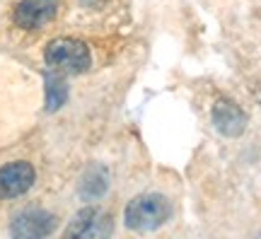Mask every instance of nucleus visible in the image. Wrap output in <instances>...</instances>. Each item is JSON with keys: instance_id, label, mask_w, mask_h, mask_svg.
Here are the masks:
<instances>
[{"instance_id": "39448f33", "label": "nucleus", "mask_w": 261, "mask_h": 239, "mask_svg": "<svg viewBox=\"0 0 261 239\" xmlns=\"http://www.w3.org/2000/svg\"><path fill=\"white\" fill-rule=\"evenodd\" d=\"M58 0H19L15 8V24L22 29H41L56 17Z\"/></svg>"}, {"instance_id": "20e7f679", "label": "nucleus", "mask_w": 261, "mask_h": 239, "mask_svg": "<svg viewBox=\"0 0 261 239\" xmlns=\"http://www.w3.org/2000/svg\"><path fill=\"white\" fill-rule=\"evenodd\" d=\"M56 215L46 210H24L19 213L15 222H12V237L19 239H37V237H48L51 232L56 230Z\"/></svg>"}, {"instance_id": "7ed1b4c3", "label": "nucleus", "mask_w": 261, "mask_h": 239, "mask_svg": "<svg viewBox=\"0 0 261 239\" xmlns=\"http://www.w3.org/2000/svg\"><path fill=\"white\" fill-rule=\"evenodd\" d=\"M37 172L29 162H10L0 167V201L5 198H17L22 193H27L34 186Z\"/></svg>"}, {"instance_id": "0eeeda50", "label": "nucleus", "mask_w": 261, "mask_h": 239, "mask_svg": "<svg viewBox=\"0 0 261 239\" xmlns=\"http://www.w3.org/2000/svg\"><path fill=\"white\" fill-rule=\"evenodd\" d=\"M213 123L223 136L234 138V136L244 133V128H247V114L234 101L220 99V101H215V107H213Z\"/></svg>"}, {"instance_id": "1a4fd4ad", "label": "nucleus", "mask_w": 261, "mask_h": 239, "mask_svg": "<svg viewBox=\"0 0 261 239\" xmlns=\"http://www.w3.org/2000/svg\"><path fill=\"white\" fill-rule=\"evenodd\" d=\"M44 83H46V109L48 111L61 109L65 104V99H68V85L63 80V73L51 70Z\"/></svg>"}, {"instance_id": "f03ea898", "label": "nucleus", "mask_w": 261, "mask_h": 239, "mask_svg": "<svg viewBox=\"0 0 261 239\" xmlns=\"http://www.w3.org/2000/svg\"><path fill=\"white\" fill-rule=\"evenodd\" d=\"M44 61L51 70L63 75H77L85 73L92 65V56L90 48L77 39H56L51 41L44 51Z\"/></svg>"}, {"instance_id": "6e6552de", "label": "nucleus", "mask_w": 261, "mask_h": 239, "mask_svg": "<svg viewBox=\"0 0 261 239\" xmlns=\"http://www.w3.org/2000/svg\"><path fill=\"white\" fill-rule=\"evenodd\" d=\"M109 189V174H107V169L99 165L90 167L87 172H85L83 181H80V196H83L85 201H97V198H102L104 193Z\"/></svg>"}, {"instance_id": "f257e3e1", "label": "nucleus", "mask_w": 261, "mask_h": 239, "mask_svg": "<svg viewBox=\"0 0 261 239\" xmlns=\"http://www.w3.org/2000/svg\"><path fill=\"white\" fill-rule=\"evenodd\" d=\"M126 227L133 232H152L172 218V203L162 193H143L126 205Z\"/></svg>"}, {"instance_id": "423d86ee", "label": "nucleus", "mask_w": 261, "mask_h": 239, "mask_svg": "<svg viewBox=\"0 0 261 239\" xmlns=\"http://www.w3.org/2000/svg\"><path fill=\"white\" fill-rule=\"evenodd\" d=\"M112 232V215L99 208H83L68 225V237H107Z\"/></svg>"}]
</instances>
